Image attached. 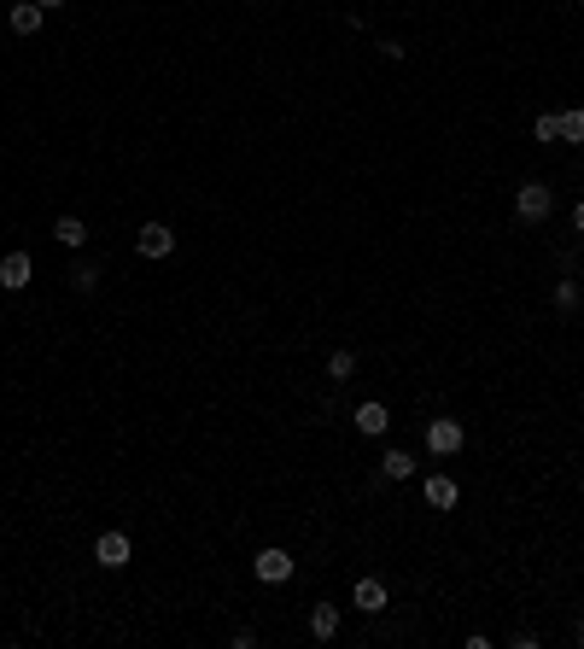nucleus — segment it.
Segmentation results:
<instances>
[{
    "mask_svg": "<svg viewBox=\"0 0 584 649\" xmlns=\"http://www.w3.org/2000/svg\"><path fill=\"white\" fill-rule=\"evenodd\" d=\"M351 375H357V357H351V352H334V357H328V381H339V386H345Z\"/></svg>",
    "mask_w": 584,
    "mask_h": 649,
    "instance_id": "f3484780",
    "label": "nucleus"
},
{
    "mask_svg": "<svg viewBox=\"0 0 584 649\" xmlns=\"http://www.w3.org/2000/svg\"><path fill=\"white\" fill-rule=\"evenodd\" d=\"M129 556H135V550H129V533H99L94 538V562L99 567H112V574H117V567H129Z\"/></svg>",
    "mask_w": 584,
    "mask_h": 649,
    "instance_id": "20e7f679",
    "label": "nucleus"
},
{
    "mask_svg": "<svg viewBox=\"0 0 584 649\" xmlns=\"http://www.w3.org/2000/svg\"><path fill=\"white\" fill-rule=\"evenodd\" d=\"M42 12H47V6H36V0H18V6H12V29H18V36H36V29H42Z\"/></svg>",
    "mask_w": 584,
    "mask_h": 649,
    "instance_id": "f8f14e48",
    "label": "nucleus"
},
{
    "mask_svg": "<svg viewBox=\"0 0 584 649\" xmlns=\"http://www.w3.org/2000/svg\"><path fill=\"white\" fill-rule=\"evenodd\" d=\"M53 241H59V246H70V252H83L88 223H83V217H59V223H53Z\"/></svg>",
    "mask_w": 584,
    "mask_h": 649,
    "instance_id": "9d476101",
    "label": "nucleus"
},
{
    "mask_svg": "<svg viewBox=\"0 0 584 649\" xmlns=\"http://www.w3.org/2000/svg\"><path fill=\"white\" fill-rule=\"evenodd\" d=\"M572 228H579V234H584V199H579V205H572Z\"/></svg>",
    "mask_w": 584,
    "mask_h": 649,
    "instance_id": "6ab92c4d",
    "label": "nucleus"
},
{
    "mask_svg": "<svg viewBox=\"0 0 584 649\" xmlns=\"http://www.w3.org/2000/svg\"><path fill=\"white\" fill-rule=\"evenodd\" d=\"M532 135L538 141H561V112H538L532 117Z\"/></svg>",
    "mask_w": 584,
    "mask_h": 649,
    "instance_id": "2eb2a0df",
    "label": "nucleus"
},
{
    "mask_svg": "<svg viewBox=\"0 0 584 649\" xmlns=\"http://www.w3.org/2000/svg\"><path fill=\"white\" fill-rule=\"evenodd\" d=\"M70 287H76V293H94V287H99V264H88V257H83V264L70 269Z\"/></svg>",
    "mask_w": 584,
    "mask_h": 649,
    "instance_id": "dca6fc26",
    "label": "nucleus"
},
{
    "mask_svg": "<svg viewBox=\"0 0 584 649\" xmlns=\"http://www.w3.org/2000/svg\"><path fill=\"white\" fill-rule=\"evenodd\" d=\"M135 252H140V257H170V252H176V234H170L164 223H146V228L135 234Z\"/></svg>",
    "mask_w": 584,
    "mask_h": 649,
    "instance_id": "423d86ee",
    "label": "nucleus"
},
{
    "mask_svg": "<svg viewBox=\"0 0 584 649\" xmlns=\"http://www.w3.org/2000/svg\"><path fill=\"white\" fill-rule=\"evenodd\" d=\"M36 6H47V12H53V6H65V0H36Z\"/></svg>",
    "mask_w": 584,
    "mask_h": 649,
    "instance_id": "aec40b11",
    "label": "nucleus"
},
{
    "mask_svg": "<svg viewBox=\"0 0 584 649\" xmlns=\"http://www.w3.org/2000/svg\"><path fill=\"white\" fill-rule=\"evenodd\" d=\"M561 141L584 146V106H572V112H561Z\"/></svg>",
    "mask_w": 584,
    "mask_h": 649,
    "instance_id": "4468645a",
    "label": "nucleus"
},
{
    "mask_svg": "<svg viewBox=\"0 0 584 649\" xmlns=\"http://www.w3.org/2000/svg\"><path fill=\"white\" fill-rule=\"evenodd\" d=\"M549 211H556V194H549L543 182H520L515 187V217L520 223H543Z\"/></svg>",
    "mask_w": 584,
    "mask_h": 649,
    "instance_id": "f257e3e1",
    "label": "nucleus"
},
{
    "mask_svg": "<svg viewBox=\"0 0 584 649\" xmlns=\"http://www.w3.org/2000/svg\"><path fill=\"white\" fill-rule=\"evenodd\" d=\"M415 474V456L409 451H386V463H380V480H409Z\"/></svg>",
    "mask_w": 584,
    "mask_h": 649,
    "instance_id": "ddd939ff",
    "label": "nucleus"
},
{
    "mask_svg": "<svg viewBox=\"0 0 584 649\" xmlns=\"http://www.w3.org/2000/svg\"><path fill=\"white\" fill-rule=\"evenodd\" d=\"M251 574L264 579V585H287V579H292V550H280V544H269V550H257V562H251Z\"/></svg>",
    "mask_w": 584,
    "mask_h": 649,
    "instance_id": "f03ea898",
    "label": "nucleus"
},
{
    "mask_svg": "<svg viewBox=\"0 0 584 649\" xmlns=\"http://www.w3.org/2000/svg\"><path fill=\"white\" fill-rule=\"evenodd\" d=\"M351 422H357V433L380 439V433L391 427V416H386V404H357V416H351Z\"/></svg>",
    "mask_w": 584,
    "mask_h": 649,
    "instance_id": "1a4fd4ad",
    "label": "nucleus"
},
{
    "mask_svg": "<svg viewBox=\"0 0 584 649\" xmlns=\"http://www.w3.org/2000/svg\"><path fill=\"white\" fill-rule=\"evenodd\" d=\"M351 603L362 608V614H380V608H386V579H357V591H351Z\"/></svg>",
    "mask_w": 584,
    "mask_h": 649,
    "instance_id": "0eeeda50",
    "label": "nucleus"
},
{
    "mask_svg": "<svg viewBox=\"0 0 584 649\" xmlns=\"http://www.w3.org/2000/svg\"><path fill=\"white\" fill-rule=\"evenodd\" d=\"M462 445H468L462 422H427V451H432V456H456Z\"/></svg>",
    "mask_w": 584,
    "mask_h": 649,
    "instance_id": "7ed1b4c3",
    "label": "nucleus"
},
{
    "mask_svg": "<svg viewBox=\"0 0 584 649\" xmlns=\"http://www.w3.org/2000/svg\"><path fill=\"white\" fill-rule=\"evenodd\" d=\"M556 311H579V281H556Z\"/></svg>",
    "mask_w": 584,
    "mask_h": 649,
    "instance_id": "a211bd4d",
    "label": "nucleus"
},
{
    "mask_svg": "<svg viewBox=\"0 0 584 649\" xmlns=\"http://www.w3.org/2000/svg\"><path fill=\"white\" fill-rule=\"evenodd\" d=\"M310 637H321V644H334V637H339V608L334 603L310 608Z\"/></svg>",
    "mask_w": 584,
    "mask_h": 649,
    "instance_id": "6e6552de",
    "label": "nucleus"
},
{
    "mask_svg": "<svg viewBox=\"0 0 584 649\" xmlns=\"http://www.w3.org/2000/svg\"><path fill=\"white\" fill-rule=\"evenodd\" d=\"M29 275H36V257L29 252H6L0 257V287H6V293H24Z\"/></svg>",
    "mask_w": 584,
    "mask_h": 649,
    "instance_id": "39448f33",
    "label": "nucleus"
},
{
    "mask_svg": "<svg viewBox=\"0 0 584 649\" xmlns=\"http://www.w3.org/2000/svg\"><path fill=\"white\" fill-rule=\"evenodd\" d=\"M456 480H450V474H432V480H427V503L432 509H456Z\"/></svg>",
    "mask_w": 584,
    "mask_h": 649,
    "instance_id": "9b49d317",
    "label": "nucleus"
}]
</instances>
